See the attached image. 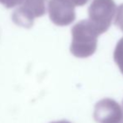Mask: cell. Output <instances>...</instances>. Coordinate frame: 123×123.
<instances>
[{
	"label": "cell",
	"instance_id": "7a4b0ae2",
	"mask_svg": "<svg viewBox=\"0 0 123 123\" xmlns=\"http://www.w3.org/2000/svg\"><path fill=\"white\" fill-rule=\"evenodd\" d=\"M52 123H70V122H66V121H60V122H52Z\"/></svg>",
	"mask_w": 123,
	"mask_h": 123
},
{
	"label": "cell",
	"instance_id": "6da1fadb",
	"mask_svg": "<svg viewBox=\"0 0 123 123\" xmlns=\"http://www.w3.org/2000/svg\"><path fill=\"white\" fill-rule=\"evenodd\" d=\"M94 119L98 123H123V111L118 103L104 99L95 106Z\"/></svg>",
	"mask_w": 123,
	"mask_h": 123
}]
</instances>
